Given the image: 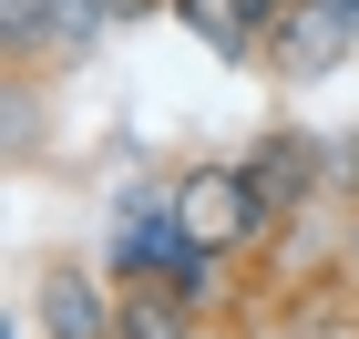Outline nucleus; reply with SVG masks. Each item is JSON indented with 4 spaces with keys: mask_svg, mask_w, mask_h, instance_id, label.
Listing matches in <instances>:
<instances>
[{
    "mask_svg": "<svg viewBox=\"0 0 359 339\" xmlns=\"http://www.w3.org/2000/svg\"><path fill=\"white\" fill-rule=\"evenodd\" d=\"M52 319H62V339H103V309H93L83 278H52Z\"/></svg>",
    "mask_w": 359,
    "mask_h": 339,
    "instance_id": "nucleus-1",
    "label": "nucleus"
},
{
    "mask_svg": "<svg viewBox=\"0 0 359 339\" xmlns=\"http://www.w3.org/2000/svg\"><path fill=\"white\" fill-rule=\"evenodd\" d=\"M123 339H185V309L175 298H134L123 309Z\"/></svg>",
    "mask_w": 359,
    "mask_h": 339,
    "instance_id": "nucleus-2",
    "label": "nucleus"
}]
</instances>
